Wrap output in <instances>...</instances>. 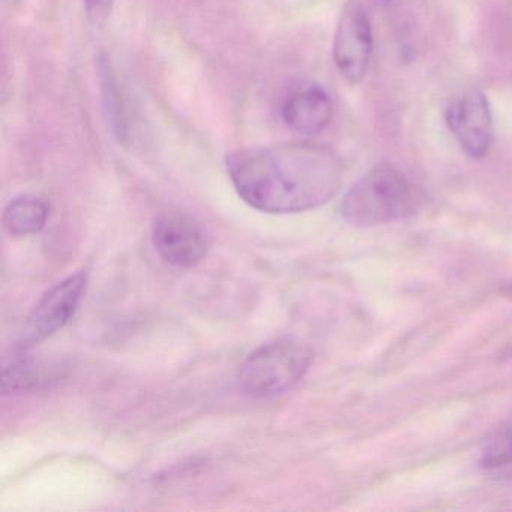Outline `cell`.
<instances>
[{"label": "cell", "mask_w": 512, "mask_h": 512, "mask_svg": "<svg viewBox=\"0 0 512 512\" xmlns=\"http://www.w3.org/2000/svg\"><path fill=\"white\" fill-rule=\"evenodd\" d=\"M424 206L422 191L392 164H377L344 194L341 217L359 227L415 217Z\"/></svg>", "instance_id": "obj_2"}, {"label": "cell", "mask_w": 512, "mask_h": 512, "mask_svg": "<svg viewBox=\"0 0 512 512\" xmlns=\"http://www.w3.org/2000/svg\"><path fill=\"white\" fill-rule=\"evenodd\" d=\"M503 296L508 298L509 301H512V283H509L508 286H505V289L502 290Z\"/></svg>", "instance_id": "obj_12"}, {"label": "cell", "mask_w": 512, "mask_h": 512, "mask_svg": "<svg viewBox=\"0 0 512 512\" xmlns=\"http://www.w3.org/2000/svg\"><path fill=\"white\" fill-rule=\"evenodd\" d=\"M334 107L328 92L319 85L293 89L281 104L284 124L302 136L322 133L332 121Z\"/></svg>", "instance_id": "obj_8"}, {"label": "cell", "mask_w": 512, "mask_h": 512, "mask_svg": "<svg viewBox=\"0 0 512 512\" xmlns=\"http://www.w3.org/2000/svg\"><path fill=\"white\" fill-rule=\"evenodd\" d=\"M373 55L370 17L359 0H349L335 29L332 58L335 67L350 85L365 79Z\"/></svg>", "instance_id": "obj_4"}, {"label": "cell", "mask_w": 512, "mask_h": 512, "mask_svg": "<svg viewBox=\"0 0 512 512\" xmlns=\"http://www.w3.org/2000/svg\"><path fill=\"white\" fill-rule=\"evenodd\" d=\"M49 220V205L40 197L23 194L8 203L4 226L11 236L37 235Z\"/></svg>", "instance_id": "obj_9"}, {"label": "cell", "mask_w": 512, "mask_h": 512, "mask_svg": "<svg viewBox=\"0 0 512 512\" xmlns=\"http://www.w3.org/2000/svg\"><path fill=\"white\" fill-rule=\"evenodd\" d=\"M89 20L94 25H103L112 13L115 0H83Z\"/></svg>", "instance_id": "obj_11"}, {"label": "cell", "mask_w": 512, "mask_h": 512, "mask_svg": "<svg viewBox=\"0 0 512 512\" xmlns=\"http://www.w3.org/2000/svg\"><path fill=\"white\" fill-rule=\"evenodd\" d=\"M152 244L170 265L194 268L208 254L211 239L196 218L185 212L167 211L152 224Z\"/></svg>", "instance_id": "obj_6"}, {"label": "cell", "mask_w": 512, "mask_h": 512, "mask_svg": "<svg viewBox=\"0 0 512 512\" xmlns=\"http://www.w3.org/2000/svg\"><path fill=\"white\" fill-rule=\"evenodd\" d=\"M88 286V274L77 272L47 290L29 314L19 350L47 340L70 323L79 310Z\"/></svg>", "instance_id": "obj_5"}, {"label": "cell", "mask_w": 512, "mask_h": 512, "mask_svg": "<svg viewBox=\"0 0 512 512\" xmlns=\"http://www.w3.org/2000/svg\"><path fill=\"white\" fill-rule=\"evenodd\" d=\"M227 175L251 208L299 214L334 199L344 179L341 158L308 142L239 149L226 157Z\"/></svg>", "instance_id": "obj_1"}, {"label": "cell", "mask_w": 512, "mask_h": 512, "mask_svg": "<svg viewBox=\"0 0 512 512\" xmlns=\"http://www.w3.org/2000/svg\"><path fill=\"white\" fill-rule=\"evenodd\" d=\"M479 467L497 481H512V425L499 428L485 440Z\"/></svg>", "instance_id": "obj_10"}, {"label": "cell", "mask_w": 512, "mask_h": 512, "mask_svg": "<svg viewBox=\"0 0 512 512\" xmlns=\"http://www.w3.org/2000/svg\"><path fill=\"white\" fill-rule=\"evenodd\" d=\"M310 347L292 337L278 338L254 350L238 370L239 391L250 398L277 397L292 389L310 368Z\"/></svg>", "instance_id": "obj_3"}, {"label": "cell", "mask_w": 512, "mask_h": 512, "mask_svg": "<svg viewBox=\"0 0 512 512\" xmlns=\"http://www.w3.org/2000/svg\"><path fill=\"white\" fill-rule=\"evenodd\" d=\"M446 125L466 155L481 160L494 140L493 115L484 92L470 89L454 98L445 110Z\"/></svg>", "instance_id": "obj_7"}]
</instances>
